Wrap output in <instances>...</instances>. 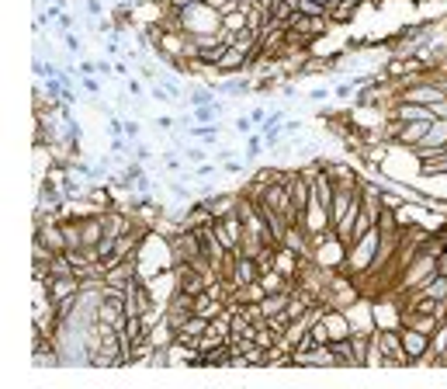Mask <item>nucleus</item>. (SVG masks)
Listing matches in <instances>:
<instances>
[{"instance_id": "f257e3e1", "label": "nucleus", "mask_w": 447, "mask_h": 389, "mask_svg": "<svg viewBox=\"0 0 447 389\" xmlns=\"http://www.w3.org/2000/svg\"><path fill=\"white\" fill-rule=\"evenodd\" d=\"M399 337H403L409 365H430V334H423L416 327H399Z\"/></svg>"}, {"instance_id": "f03ea898", "label": "nucleus", "mask_w": 447, "mask_h": 389, "mask_svg": "<svg viewBox=\"0 0 447 389\" xmlns=\"http://www.w3.org/2000/svg\"><path fill=\"white\" fill-rule=\"evenodd\" d=\"M80 289H83L80 275H49V282H45V292H49L52 303L70 299V296H77Z\"/></svg>"}, {"instance_id": "7ed1b4c3", "label": "nucleus", "mask_w": 447, "mask_h": 389, "mask_svg": "<svg viewBox=\"0 0 447 389\" xmlns=\"http://www.w3.org/2000/svg\"><path fill=\"white\" fill-rule=\"evenodd\" d=\"M430 365H447V313L441 316L437 330L430 334Z\"/></svg>"}, {"instance_id": "20e7f679", "label": "nucleus", "mask_w": 447, "mask_h": 389, "mask_svg": "<svg viewBox=\"0 0 447 389\" xmlns=\"http://www.w3.org/2000/svg\"><path fill=\"white\" fill-rule=\"evenodd\" d=\"M219 97H250L253 94V80H246V77H222L219 84Z\"/></svg>"}, {"instance_id": "39448f33", "label": "nucleus", "mask_w": 447, "mask_h": 389, "mask_svg": "<svg viewBox=\"0 0 447 389\" xmlns=\"http://www.w3.org/2000/svg\"><path fill=\"white\" fill-rule=\"evenodd\" d=\"M361 11V4H329L326 7V18H329V25H350L354 21V14Z\"/></svg>"}, {"instance_id": "423d86ee", "label": "nucleus", "mask_w": 447, "mask_h": 389, "mask_svg": "<svg viewBox=\"0 0 447 389\" xmlns=\"http://www.w3.org/2000/svg\"><path fill=\"white\" fill-rule=\"evenodd\" d=\"M333 354H336V365H343V369H357V354H354L350 337H340V341H333Z\"/></svg>"}, {"instance_id": "0eeeda50", "label": "nucleus", "mask_w": 447, "mask_h": 389, "mask_svg": "<svg viewBox=\"0 0 447 389\" xmlns=\"http://www.w3.org/2000/svg\"><path fill=\"white\" fill-rule=\"evenodd\" d=\"M233 361V347H229V341L219 347H212V351H204V369H222V365H229Z\"/></svg>"}, {"instance_id": "6e6552de", "label": "nucleus", "mask_w": 447, "mask_h": 389, "mask_svg": "<svg viewBox=\"0 0 447 389\" xmlns=\"http://www.w3.org/2000/svg\"><path fill=\"white\" fill-rule=\"evenodd\" d=\"M188 101H191V108H198V104H219V90L215 87H191Z\"/></svg>"}, {"instance_id": "1a4fd4ad", "label": "nucleus", "mask_w": 447, "mask_h": 389, "mask_svg": "<svg viewBox=\"0 0 447 389\" xmlns=\"http://www.w3.org/2000/svg\"><path fill=\"white\" fill-rule=\"evenodd\" d=\"M264 153V132L253 129L246 136V164H257V157Z\"/></svg>"}, {"instance_id": "9d476101", "label": "nucleus", "mask_w": 447, "mask_h": 389, "mask_svg": "<svg viewBox=\"0 0 447 389\" xmlns=\"http://www.w3.org/2000/svg\"><path fill=\"white\" fill-rule=\"evenodd\" d=\"M222 28H226V32H233V35H243V32H246V7L233 11V14H226V18H222Z\"/></svg>"}, {"instance_id": "9b49d317", "label": "nucleus", "mask_w": 447, "mask_h": 389, "mask_svg": "<svg viewBox=\"0 0 447 389\" xmlns=\"http://www.w3.org/2000/svg\"><path fill=\"white\" fill-rule=\"evenodd\" d=\"M191 119H195L198 126H215V119H219V104H198V108L191 112Z\"/></svg>"}, {"instance_id": "f8f14e48", "label": "nucleus", "mask_w": 447, "mask_h": 389, "mask_svg": "<svg viewBox=\"0 0 447 389\" xmlns=\"http://www.w3.org/2000/svg\"><path fill=\"white\" fill-rule=\"evenodd\" d=\"M215 132H219V126H198V122H195V126L188 129V136H191V139H202V143L212 146V143H219V139H215Z\"/></svg>"}, {"instance_id": "ddd939ff", "label": "nucleus", "mask_w": 447, "mask_h": 389, "mask_svg": "<svg viewBox=\"0 0 447 389\" xmlns=\"http://www.w3.org/2000/svg\"><path fill=\"white\" fill-rule=\"evenodd\" d=\"M166 188H170V195H173L177 202H184V205H191V202H195V195H191V188H188V184H180V181H170Z\"/></svg>"}, {"instance_id": "4468645a", "label": "nucleus", "mask_w": 447, "mask_h": 389, "mask_svg": "<svg viewBox=\"0 0 447 389\" xmlns=\"http://www.w3.org/2000/svg\"><path fill=\"white\" fill-rule=\"evenodd\" d=\"M56 32H59V39H63L66 32H73V14H70V11H59V14H56Z\"/></svg>"}, {"instance_id": "2eb2a0df", "label": "nucleus", "mask_w": 447, "mask_h": 389, "mask_svg": "<svg viewBox=\"0 0 447 389\" xmlns=\"http://www.w3.org/2000/svg\"><path fill=\"white\" fill-rule=\"evenodd\" d=\"M354 94H357L354 80H347V84H336V87H333V97H336V101H350Z\"/></svg>"}, {"instance_id": "dca6fc26", "label": "nucleus", "mask_w": 447, "mask_h": 389, "mask_svg": "<svg viewBox=\"0 0 447 389\" xmlns=\"http://www.w3.org/2000/svg\"><path fill=\"white\" fill-rule=\"evenodd\" d=\"M80 87L90 94V97H97L101 94V80H97V73H90V77H80Z\"/></svg>"}, {"instance_id": "f3484780", "label": "nucleus", "mask_w": 447, "mask_h": 389, "mask_svg": "<svg viewBox=\"0 0 447 389\" xmlns=\"http://www.w3.org/2000/svg\"><path fill=\"white\" fill-rule=\"evenodd\" d=\"M163 171H166V174H180V171H184L180 157H170V153H163Z\"/></svg>"}, {"instance_id": "a211bd4d", "label": "nucleus", "mask_w": 447, "mask_h": 389, "mask_svg": "<svg viewBox=\"0 0 447 389\" xmlns=\"http://www.w3.org/2000/svg\"><path fill=\"white\" fill-rule=\"evenodd\" d=\"M184 157H188V160H191L195 167H198V164H204V160H208V153H204V150H198V146H188V150H184Z\"/></svg>"}, {"instance_id": "6ab92c4d", "label": "nucleus", "mask_w": 447, "mask_h": 389, "mask_svg": "<svg viewBox=\"0 0 447 389\" xmlns=\"http://www.w3.org/2000/svg\"><path fill=\"white\" fill-rule=\"evenodd\" d=\"M83 7H87V14H90L94 21H101V18H104V7H101V0H83Z\"/></svg>"}, {"instance_id": "aec40b11", "label": "nucleus", "mask_w": 447, "mask_h": 389, "mask_svg": "<svg viewBox=\"0 0 447 389\" xmlns=\"http://www.w3.org/2000/svg\"><path fill=\"white\" fill-rule=\"evenodd\" d=\"M104 52H108V59H115V56H125V49H122V42H118V35L104 42Z\"/></svg>"}, {"instance_id": "412c9836", "label": "nucleus", "mask_w": 447, "mask_h": 389, "mask_svg": "<svg viewBox=\"0 0 447 389\" xmlns=\"http://www.w3.org/2000/svg\"><path fill=\"white\" fill-rule=\"evenodd\" d=\"M267 108H253V112H246L250 115V122H253V129H264V122H267V115H264Z\"/></svg>"}, {"instance_id": "4be33fe9", "label": "nucleus", "mask_w": 447, "mask_h": 389, "mask_svg": "<svg viewBox=\"0 0 447 389\" xmlns=\"http://www.w3.org/2000/svg\"><path fill=\"white\" fill-rule=\"evenodd\" d=\"M222 167H226V174H243L246 171V164H243V160H236V157L222 160Z\"/></svg>"}, {"instance_id": "5701e85b", "label": "nucleus", "mask_w": 447, "mask_h": 389, "mask_svg": "<svg viewBox=\"0 0 447 389\" xmlns=\"http://www.w3.org/2000/svg\"><path fill=\"white\" fill-rule=\"evenodd\" d=\"M108 136H111V139H118V136H125V122H118L115 115L108 119Z\"/></svg>"}, {"instance_id": "b1692460", "label": "nucleus", "mask_w": 447, "mask_h": 389, "mask_svg": "<svg viewBox=\"0 0 447 389\" xmlns=\"http://www.w3.org/2000/svg\"><path fill=\"white\" fill-rule=\"evenodd\" d=\"M219 171V164H212V160H204V164H198L195 167V177H212V174Z\"/></svg>"}, {"instance_id": "393cba45", "label": "nucleus", "mask_w": 447, "mask_h": 389, "mask_svg": "<svg viewBox=\"0 0 447 389\" xmlns=\"http://www.w3.org/2000/svg\"><path fill=\"white\" fill-rule=\"evenodd\" d=\"M430 115L434 119H447V97H441L437 104H430Z\"/></svg>"}, {"instance_id": "a878e982", "label": "nucleus", "mask_w": 447, "mask_h": 389, "mask_svg": "<svg viewBox=\"0 0 447 389\" xmlns=\"http://www.w3.org/2000/svg\"><path fill=\"white\" fill-rule=\"evenodd\" d=\"M63 42H66V49H70V52H80V39H77L73 32H66V35H63Z\"/></svg>"}, {"instance_id": "bb28decb", "label": "nucleus", "mask_w": 447, "mask_h": 389, "mask_svg": "<svg viewBox=\"0 0 447 389\" xmlns=\"http://www.w3.org/2000/svg\"><path fill=\"white\" fill-rule=\"evenodd\" d=\"M157 126H160V129H166V132H173L177 126H180V122H173L170 115H160V119H157Z\"/></svg>"}, {"instance_id": "cd10ccee", "label": "nucleus", "mask_w": 447, "mask_h": 389, "mask_svg": "<svg viewBox=\"0 0 447 389\" xmlns=\"http://www.w3.org/2000/svg\"><path fill=\"white\" fill-rule=\"evenodd\" d=\"M236 129L243 132V136H250V132H253V122H250V115H243V119H236Z\"/></svg>"}, {"instance_id": "c85d7f7f", "label": "nucleus", "mask_w": 447, "mask_h": 389, "mask_svg": "<svg viewBox=\"0 0 447 389\" xmlns=\"http://www.w3.org/2000/svg\"><path fill=\"white\" fill-rule=\"evenodd\" d=\"M97 73H101V77H111V73H115V63L101 59V63H97Z\"/></svg>"}, {"instance_id": "c756f323", "label": "nucleus", "mask_w": 447, "mask_h": 389, "mask_svg": "<svg viewBox=\"0 0 447 389\" xmlns=\"http://www.w3.org/2000/svg\"><path fill=\"white\" fill-rule=\"evenodd\" d=\"M281 132H285V136H298V132H302V122H285Z\"/></svg>"}, {"instance_id": "7c9ffc66", "label": "nucleus", "mask_w": 447, "mask_h": 389, "mask_svg": "<svg viewBox=\"0 0 447 389\" xmlns=\"http://www.w3.org/2000/svg\"><path fill=\"white\" fill-rule=\"evenodd\" d=\"M125 87H128L132 97H142V84H139V80H125Z\"/></svg>"}, {"instance_id": "2f4dec72", "label": "nucleus", "mask_w": 447, "mask_h": 389, "mask_svg": "<svg viewBox=\"0 0 447 389\" xmlns=\"http://www.w3.org/2000/svg\"><path fill=\"white\" fill-rule=\"evenodd\" d=\"M125 136L135 143V136H139V122H125Z\"/></svg>"}, {"instance_id": "473e14b6", "label": "nucleus", "mask_w": 447, "mask_h": 389, "mask_svg": "<svg viewBox=\"0 0 447 389\" xmlns=\"http://www.w3.org/2000/svg\"><path fill=\"white\" fill-rule=\"evenodd\" d=\"M309 97H312V101H326L329 94H326V90H319V87H316V90H309Z\"/></svg>"}]
</instances>
